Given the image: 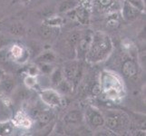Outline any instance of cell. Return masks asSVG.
<instances>
[{
	"mask_svg": "<svg viewBox=\"0 0 146 136\" xmlns=\"http://www.w3.org/2000/svg\"><path fill=\"white\" fill-rule=\"evenodd\" d=\"M36 122L40 125H46L51 122V120L53 118V114L48 110L39 111L36 114Z\"/></svg>",
	"mask_w": 146,
	"mask_h": 136,
	"instance_id": "cell-17",
	"label": "cell"
},
{
	"mask_svg": "<svg viewBox=\"0 0 146 136\" xmlns=\"http://www.w3.org/2000/svg\"><path fill=\"white\" fill-rule=\"evenodd\" d=\"M142 14V11H140L139 9L123 0L120 8V15L123 20H125L126 22H133L134 20H136Z\"/></svg>",
	"mask_w": 146,
	"mask_h": 136,
	"instance_id": "cell-11",
	"label": "cell"
},
{
	"mask_svg": "<svg viewBox=\"0 0 146 136\" xmlns=\"http://www.w3.org/2000/svg\"><path fill=\"white\" fill-rule=\"evenodd\" d=\"M54 89L63 95V94H67L72 93L74 88L66 79L64 78L58 84L55 85Z\"/></svg>",
	"mask_w": 146,
	"mask_h": 136,
	"instance_id": "cell-18",
	"label": "cell"
},
{
	"mask_svg": "<svg viewBox=\"0 0 146 136\" xmlns=\"http://www.w3.org/2000/svg\"><path fill=\"white\" fill-rule=\"evenodd\" d=\"M99 88L104 96L112 102L118 103L126 95V90L123 78L112 70L104 69L101 72Z\"/></svg>",
	"mask_w": 146,
	"mask_h": 136,
	"instance_id": "cell-2",
	"label": "cell"
},
{
	"mask_svg": "<svg viewBox=\"0 0 146 136\" xmlns=\"http://www.w3.org/2000/svg\"><path fill=\"white\" fill-rule=\"evenodd\" d=\"M126 2H128L130 5H132L134 7H136L139 9L140 11H142L143 13L145 11V2L144 0H125Z\"/></svg>",
	"mask_w": 146,
	"mask_h": 136,
	"instance_id": "cell-26",
	"label": "cell"
},
{
	"mask_svg": "<svg viewBox=\"0 0 146 136\" xmlns=\"http://www.w3.org/2000/svg\"><path fill=\"white\" fill-rule=\"evenodd\" d=\"M8 44V41L7 39L5 37L3 34H0V49H3L7 46V45Z\"/></svg>",
	"mask_w": 146,
	"mask_h": 136,
	"instance_id": "cell-28",
	"label": "cell"
},
{
	"mask_svg": "<svg viewBox=\"0 0 146 136\" xmlns=\"http://www.w3.org/2000/svg\"><path fill=\"white\" fill-rule=\"evenodd\" d=\"M58 30H59V27H51V26H48L46 24H43L42 26L40 27L38 33H39V36L43 39L50 40L57 36Z\"/></svg>",
	"mask_w": 146,
	"mask_h": 136,
	"instance_id": "cell-13",
	"label": "cell"
},
{
	"mask_svg": "<svg viewBox=\"0 0 146 136\" xmlns=\"http://www.w3.org/2000/svg\"><path fill=\"white\" fill-rule=\"evenodd\" d=\"M5 75H6V73H5L4 70L1 67H0V82H1V80L4 78Z\"/></svg>",
	"mask_w": 146,
	"mask_h": 136,
	"instance_id": "cell-29",
	"label": "cell"
},
{
	"mask_svg": "<svg viewBox=\"0 0 146 136\" xmlns=\"http://www.w3.org/2000/svg\"><path fill=\"white\" fill-rule=\"evenodd\" d=\"M63 23V19L60 17H52L50 18H47L46 21H44V24L48 25V26L51 27H59Z\"/></svg>",
	"mask_w": 146,
	"mask_h": 136,
	"instance_id": "cell-25",
	"label": "cell"
},
{
	"mask_svg": "<svg viewBox=\"0 0 146 136\" xmlns=\"http://www.w3.org/2000/svg\"><path fill=\"white\" fill-rule=\"evenodd\" d=\"M91 3L88 2L87 0H83L81 4L76 8H74V10L66 13L65 15H67V16H69L74 20H76L79 24L86 26V25L90 23V20H91Z\"/></svg>",
	"mask_w": 146,
	"mask_h": 136,
	"instance_id": "cell-5",
	"label": "cell"
},
{
	"mask_svg": "<svg viewBox=\"0 0 146 136\" xmlns=\"http://www.w3.org/2000/svg\"><path fill=\"white\" fill-rule=\"evenodd\" d=\"M13 122L16 126H19L22 128H30L32 125V121L23 112H19L16 114Z\"/></svg>",
	"mask_w": 146,
	"mask_h": 136,
	"instance_id": "cell-15",
	"label": "cell"
},
{
	"mask_svg": "<svg viewBox=\"0 0 146 136\" xmlns=\"http://www.w3.org/2000/svg\"><path fill=\"white\" fill-rule=\"evenodd\" d=\"M91 5L102 12L115 11L114 7L117 6V0H91Z\"/></svg>",
	"mask_w": 146,
	"mask_h": 136,
	"instance_id": "cell-12",
	"label": "cell"
},
{
	"mask_svg": "<svg viewBox=\"0 0 146 136\" xmlns=\"http://www.w3.org/2000/svg\"><path fill=\"white\" fill-rule=\"evenodd\" d=\"M84 116L83 114L78 112L76 110H74V111H71V112H69L66 115L64 116V122L66 123H80L81 121L83 120Z\"/></svg>",
	"mask_w": 146,
	"mask_h": 136,
	"instance_id": "cell-19",
	"label": "cell"
},
{
	"mask_svg": "<svg viewBox=\"0 0 146 136\" xmlns=\"http://www.w3.org/2000/svg\"><path fill=\"white\" fill-rule=\"evenodd\" d=\"M81 32L82 31H74L67 36V43L69 46L74 50V52L75 51V47H76L80 36H81Z\"/></svg>",
	"mask_w": 146,
	"mask_h": 136,
	"instance_id": "cell-22",
	"label": "cell"
},
{
	"mask_svg": "<svg viewBox=\"0 0 146 136\" xmlns=\"http://www.w3.org/2000/svg\"><path fill=\"white\" fill-rule=\"evenodd\" d=\"M24 83L26 84V86L29 89H34V88H37L38 82L36 76H34V75H30L27 74L24 79Z\"/></svg>",
	"mask_w": 146,
	"mask_h": 136,
	"instance_id": "cell-23",
	"label": "cell"
},
{
	"mask_svg": "<svg viewBox=\"0 0 146 136\" xmlns=\"http://www.w3.org/2000/svg\"><path fill=\"white\" fill-rule=\"evenodd\" d=\"M104 125L113 134H123L130 128L131 122L127 113L118 110H108L104 112Z\"/></svg>",
	"mask_w": 146,
	"mask_h": 136,
	"instance_id": "cell-3",
	"label": "cell"
},
{
	"mask_svg": "<svg viewBox=\"0 0 146 136\" xmlns=\"http://www.w3.org/2000/svg\"><path fill=\"white\" fill-rule=\"evenodd\" d=\"M20 2H22V3H24V4H28V3H30L31 2V0H19Z\"/></svg>",
	"mask_w": 146,
	"mask_h": 136,
	"instance_id": "cell-30",
	"label": "cell"
},
{
	"mask_svg": "<svg viewBox=\"0 0 146 136\" xmlns=\"http://www.w3.org/2000/svg\"><path fill=\"white\" fill-rule=\"evenodd\" d=\"M83 0H62L58 6V12L61 14H66L76 8Z\"/></svg>",
	"mask_w": 146,
	"mask_h": 136,
	"instance_id": "cell-14",
	"label": "cell"
},
{
	"mask_svg": "<svg viewBox=\"0 0 146 136\" xmlns=\"http://www.w3.org/2000/svg\"><path fill=\"white\" fill-rule=\"evenodd\" d=\"M64 78V76L62 68H55L54 67L53 72L50 74V82H51V84L54 85V86L58 84Z\"/></svg>",
	"mask_w": 146,
	"mask_h": 136,
	"instance_id": "cell-21",
	"label": "cell"
},
{
	"mask_svg": "<svg viewBox=\"0 0 146 136\" xmlns=\"http://www.w3.org/2000/svg\"><path fill=\"white\" fill-rule=\"evenodd\" d=\"M62 70L64 78L73 85L74 88H76L81 82L84 74V64L82 60H72L65 64Z\"/></svg>",
	"mask_w": 146,
	"mask_h": 136,
	"instance_id": "cell-4",
	"label": "cell"
},
{
	"mask_svg": "<svg viewBox=\"0 0 146 136\" xmlns=\"http://www.w3.org/2000/svg\"><path fill=\"white\" fill-rule=\"evenodd\" d=\"M56 60V55L53 51H46L42 53L36 57V64H54Z\"/></svg>",
	"mask_w": 146,
	"mask_h": 136,
	"instance_id": "cell-16",
	"label": "cell"
},
{
	"mask_svg": "<svg viewBox=\"0 0 146 136\" xmlns=\"http://www.w3.org/2000/svg\"><path fill=\"white\" fill-rule=\"evenodd\" d=\"M39 97L50 108H58L64 105L63 95L54 88H44L39 91Z\"/></svg>",
	"mask_w": 146,
	"mask_h": 136,
	"instance_id": "cell-6",
	"label": "cell"
},
{
	"mask_svg": "<svg viewBox=\"0 0 146 136\" xmlns=\"http://www.w3.org/2000/svg\"><path fill=\"white\" fill-rule=\"evenodd\" d=\"M37 66H38V69H39V72H41L44 74H50L53 70L54 69V66L53 64H36Z\"/></svg>",
	"mask_w": 146,
	"mask_h": 136,
	"instance_id": "cell-24",
	"label": "cell"
},
{
	"mask_svg": "<svg viewBox=\"0 0 146 136\" xmlns=\"http://www.w3.org/2000/svg\"><path fill=\"white\" fill-rule=\"evenodd\" d=\"M15 127L13 121H7V122H0V136H6L12 134Z\"/></svg>",
	"mask_w": 146,
	"mask_h": 136,
	"instance_id": "cell-20",
	"label": "cell"
},
{
	"mask_svg": "<svg viewBox=\"0 0 146 136\" xmlns=\"http://www.w3.org/2000/svg\"><path fill=\"white\" fill-rule=\"evenodd\" d=\"M7 54L9 61L17 64H25L29 58L28 49L20 44H13L7 46Z\"/></svg>",
	"mask_w": 146,
	"mask_h": 136,
	"instance_id": "cell-7",
	"label": "cell"
},
{
	"mask_svg": "<svg viewBox=\"0 0 146 136\" xmlns=\"http://www.w3.org/2000/svg\"><path fill=\"white\" fill-rule=\"evenodd\" d=\"M84 119L87 125L92 130H97L104 126V116L103 112L92 105H89L85 110Z\"/></svg>",
	"mask_w": 146,
	"mask_h": 136,
	"instance_id": "cell-8",
	"label": "cell"
},
{
	"mask_svg": "<svg viewBox=\"0 0 146 136\" xmlns=\"http://www.w3.org/2000/svg\"><path fill=\"white\" fill-rule=\"evenodd\" d=\"M36 1H37V0H31V2H36Z\"/></svg>",
	"mask_w": 146,
	"mask_h": 136,
	"instance_id": "cell-31",
	"label": "cell"
},
{
	"mask_svg": "<svg viewBox=\"0 0 146 136\" xmlns=\"http://www.w3.org/2000/svg\"><path fill=\"white\" fill-rule=\"evenodd\" d=\"M121 71L123 77L129 80L136 79L140 74V67L137 61L131 56H126L123 61L121 65Z\"/></svg>",
	"mask_w": 146,
	"mask_h": 136,
	"instance_id": "cell-10",
	"label": "cell"
},
{
	"mask_svg": "<svg viewBox=\"0 0 146 136\" xmlns=\"http://www.w3.org/2000/svg\"><path fill=\"white\" fill-rule=\"evenodd\" d=\"M113 48V40L106 33L101 31L94 32L84 61L92 64L106 61L112 54Z\"/></svg>",
	"mask_w": 146,
	"mask_h": 136,
	"instance_id": "cell-1",
	"label": "cell"
},
{
	"mask_svg": "<svg viewBox=\"0 0 146 136\" xmlns=\"http://www.w3.org/2000/svg\"><path fill=\"white\" fill-rule=\"evenodd\" d=\"M94 31H92L91 29L84 30L81 32V36L77 43L76 47H75V54H76V59L82 60L84 61L85 55L89 49L90 44H91L92 37H93Z\"/></svg>",
	"mask_w": 146,
	"mask_h": 136,
	"instance_id": "cell-9",
	"label": "cell"
},
{
	"mask_svg": "<svg viewBox=\"0 0 146 136\" xmlns=\"http://www.w3.org/2000/svg\"><path fill=\"white\" fill-rule=\"evenodd\" d=\"M87 1H88V2H90V3H91V0H87Z\"/></svg>",
	"mask_w": 146,
	"mask_h": 136,
	"instance_id": "cell-32",
	"label": "cell"
},
{
	"mask_svg": "<svg viewBox=\"0 0 146 136\" xmlns=\"http://www.w3.org/2000/svg\"><path fill=\"white\" fill-rule=\"evenodd\" d=\"M11 32L13 34H20L24 33V29L22 26H19V25H16V26H13L11 28Z\"/></svg>",
	"mask_w": 146,
	"mask_h": 136,
	"instance_id": "cell-27",
	"label": "cell"
}]
</instances>
